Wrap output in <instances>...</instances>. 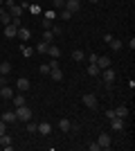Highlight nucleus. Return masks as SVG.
<instances>
[{
    "label": "nucleus",
    "mask_w": 135,
    "mask_h": 151,
    "mask_svg": "<svg viewBox=\"0 0 135 151\" xmlns=\"http://www.w3.org/2000/svg\"><path fill=\"white\" fill-rule=\"evenodd\" d=\"M11 101H14V106H23L25 104V93H14Z\"/></svg>",
    "instance_id": "13"
},
{
    "label": "nucleus",
    "mask_w": 135,
    "mask_h": 151,
    "mask_svg": "<svg viewBox=\"0 0 135 151\" xmlns=\"http://www.w3.org/2000/svg\"><path fill=\"white\" fill-rule=\"evenodd\" d=\"M90 2H92V5H97V2H99V0H90Z\"/></svg>",
    "instance_id": "43"
},
{
    "label": "nucleus",
    "mask_w": 135,
    "mask_h": 151,
    "mask_svg": "<svg viewBox=\"0 0 135 151\" xmlns=\"http://www.w3.org/2000/svg\"><path fill=\"white\" fill-rule=\"evenodd\" d=\"M129 47H131V50H135V38H133V36L129 38Z\"/></svg>",
    "instance_id": "39"
},
{
    "label": "nucleus",
    "mask_w": 135,
    "mask_h": 151,
    "mask_svg": "<svg viewBox=\"0 0 135 151\" xmlns=\"http://www.w3.org/2000/svg\"><path fill=\"white\" fill-rule=\"evenodd\" d=\"M20 54H23V57H25V59H29V57H32V54H34V50H32V47H29V45H23V47H20Z\"/></svg>",
    "instance_id": "26"
},
{
    "label": "nucleus",
    "mask_w": 135,
    "mask_h": 151,
    "mask_svg": "<svg viewBox=\"0 0 135 151\" xmlns=\"http://www.w3.org/2000/svg\"><path fill=\"white\" fill-rule=\"evenodd\" d=\"M72 59H74V61H84V59H86V52H81V50H74V52H72Z\"/></svg>",
    "instance_id": "27"
},
{
    "label": "nucleus",
    "mask_w": 135,
    "mask_h": 151,
    "mask_svg": "<svg viewBox=\"0 0 135 151\" xmlns=\"http://www.w3.org/2000/svg\"><path fill=\"white\" fill-rule=\"evenodd\" d=\"M47 54H50L52 59H59V57H61V50H59L54 43H50V47H47Z\"/></svg>",
    "instance_id": "16"
},
{
    "label": "nucleus",
    "mask_w": 135,
    "mask_h": 151,
    "mask_svg": "<svg viewBox=\"0 0 135 151\" xmlns=\"http://www.w3.org/2000/svg\"><path fill=\"white\" fill-rule=\"evenodd\" d=\"M16 36H18V38H23V41H29V38H32V32L27 29V27H23V25H20V27H18V32H16Z\"/></svg>",
    "instance_id": "9"
},
{
    "label": "nucleus",
    "mask_w": 135,
    "mask_h": 151,
    "mask_svg": "<svg viewBox=\"0 0 135 151\" xmlns=\"http://www.w3.org/2000/svg\"><path fill=\"white\" fill-rule=\"evenodd\" d=\"M11 25L14 27H20V18H11Z\"/></svg>",
    "instance_id": "40"
},
{
    "label": "nucleus",
    "mask_w": 135,
    "mask_h": 151,
    "mask_svg": "<svg viewBox=\"0 0 135 151\" xmlns=\"http://www.w3.org/2000/svg\"><path fill=\"white\" fill-rule=\"evenodd\" d=\"M97 145L101 147V149H110V145H113V138H110V133H99V138H97Z\"/></svg>",
    "instance_id": "2"
},
{
    "label": "nucleus",
    "mask_w": 135,
    "mask_h": 151,
    "mask_svg": "<svg viewBox=\"0 0 135 151\" xmlns=\"http://www.w3.org/2000/svg\"><path fill=\"white\" fill-rule=\"evenodd\" d=\"M11 97H14V88H9V86L0 88V99H11Z\"/></svg>",
    "instance_id": "12"
},
{
    "label": "nucleus",
    "mask_w": 135,
    "mask_h": 151,
    "mask_svg": "<svg viewBox=\"0 0 135 151\" xmlns=\"http://www.w3.org/2000/svg\"><path fill=\"white\" fill-rule=\"evenodd\" d=\"M88 149H90V151H99V149H101V147L97 145V142H92V145H88Z\"/></svg>",
    "instance_id": "36"
},
{
    "label": "nucleus",
    "mask_w": 135,
    "mask_h": 151,
    "mask_svg": "<svg viewBox=\"0 0 135 151\" xmlns=\"http://www.w3.org/2000/svg\"><path fill=\"white\" fill-rule=\"evenodd\" d=\"M50 32L54 34V36H61V34H63V29H61L59 25H52V27H50Z\"/></svg>",
    "instance_id": "32"
},
{
    "label": "nucleus",
    "mask_w": 135,
    "mask_h": 151,
    "mask_svg": "<svg viewBox=\"0 0 135 151\" xmlns=\"http://www.w3.org/2000/svg\"><path fill=\"white\" fill-rule=\"evenodd\" d=\"M0 5H5V0H0Z\"/></svg>",
    "instance_id": "44"
},
{
    "label": "nucleus",
    "mask_w": 135,
    "mask_h": 151,
    "mask_svg": "<svg viewBox=\"0 0 135 151\" xmlns=\"http://www.w3.org/2000/svg\"><path fill=\"white\" fill-rule=\"evenodd\" d=\"M72 16H74V14H70L68 9H61V14H59V18H63V20H70Z\"/></svg>",
    "instance_id": "31"
},
{
    "label": "nucleus",
    "mask_w": 135,
    "mask_h": 151,
    "mask_svg": "<svg viewBox=\"0 0 135 151\" xmlns=\"http://www.w3.org/2000/svg\"><path fill=\"white\" fill-rule=\"evenodd\" d=\"M7 145H11V135L2 133V135H0V147H7Z\"/></svg>",
    "instance_id": "28"
},
{
    "label": "nucleus",
    "mask_w": 135,
    "mask_h": 151,
    "mask_svg": "<svg viewBox=\"0 0 135 151\" xmlns=\"http://www.w3.org/2000/svg\"><path fill=\"white\" fill-rule=\"evenodd\" d=\"M113 131H122L124 129V117H113Z\"/></svg>",
    "instance_id": "17"
},
{
    "label": "nucleus",
    "mask_w": 135,
    "mask_h": 151,
    "mask_svg": "<svg viewBox=\"0 0 135 151\" xmlns=\"http://www.w3.org/2000/svg\"><path fill=\"white\" fill-rule=\"evenodd\" d=\"M97 65H99V70L110 68V59L108 57H97Z\"/></svg>",
    "instance_id": "14"
},
{
    "label": "nucleus",
    "mask_w": 135,
    "mask_h": 151,
    "mask_svg": "<svg viewBox=\"0 0 135 151\" xmlns=\"http://www.w3.org/2000/svg\"><path fill=\"white\" fill-rule=\"evenodd\" d=\"M54 18H56V12H54V9L45 12V16H43V27L45 29H50V27L54 25Z\"/></svg>",
    "instance_id": "3"
},
{
    "label": "nucleus",
    "mask_w": 135,
    "mask_h": 151,
    "mask_svg": "<svg viewBox=\"0 0 135 151\" xmlns=\"http://www.w3.org/2000/svg\"><path fill=\"white\" fill-rule=\"evenodd\" d=\"M108 45H110V50H113V52H119L124 43L119 41V38H110V43H108Z\"/></svg>",
    "instance_id": "20"
},
{
    "label": "nucleus",
    "mask_w": 135,
    "mask_h": 151,
    "mask_svg": "<svg viewBox=\"0 0 135 151\" xmlns=\"http://www.w3.org/2000/svg\"><path fill=\"white\" fill-rule=\"evenodd\" d=\"M0 120L5 122V124H16V122H18V117H16V111H5Z\"/></svg>",
    "instance_id": "4"
},
{
    "label": "nucleus",
    "mask_w": 135,
    "mask_h": 151,
    "mask_svg": "<svg viewBox=\"0 0 135 151\" xmlns=\"http://www.w3.org/2000/svg\"><path fill=\"white\" fill-rule=\"evenodd\" d=\"M115 115H117V117H126V115H129V106H117Z\"/></svg>",
    "instance_id": "23"
},
{
    "label": "nucleus",
    "mask_w": 135,
    "mask_h": 151,
    "mask_svg": "<svg viewBox=\"0 0 135 151\" xmlns=\"http://www.w3.org/2000/svg\"><path fill=\"white\" fill-rule=\"evenodd\" d=\"M7 12L11 14V18H20V16H23V12H25V9H23V7H20V5H14V7H9Z\"/></svg>",
    "instance_id": "10"
},
{
    "label": "nucleus",
    "mask_w": 135,
    "mask_h": 151,
    "mask_svg": "<svg viewBox=\"0 0 135 151\" xmlns=\"http://www.w3.org/2000/svg\"><path fill=\"white\" fill-rule=\"evenodd\" d=\"M106 117H108V120H113V117H117V115H115V108H110V111H106Z\"/></svg>",
    "instance_id": "35"
},
{
    "label": "nucleus",
    "mask_w": 135,
    "mask_h": 151,
    "mask_svg": "<svg viewBox=\"0 0 135 151\" xmlns=\"http://www.w3.org/2000/svg\"><path fill=\"white\" fill-rule=\"evenodd\" d=\"M2 86H7V81H5V75H0V88Z\"/></svg>",
    "instance_id": "42"
},
{
    "label": "nucleus",
    "mask_w": 135,
    "mask_h": 151,
    "mask_svg": "<svg viewBox=\"0 0 135 151\" xmlns=\"http://www.w3.org/2000/svg\"><path fill=\"white\" fill-rule=\"evenodd\" d=\"M16 88H18L20 93H25V90H29V79H25V77H20L18 81H16Z\"/></svg>",
    "instance_id": "11"
},
{
    "label": "nucleus",
    "mask_w": 135,
    "mask_h": 151,
    "mask_svg": "<svg viewBox=\"0 0 135 151\" xmlns=\"http://www.w3.org/2000/svg\"><path fill=\"white\" fill-rule=\"evenodd\" d=\"M101 77H104V83H106V86H110V83L115 81V72H113V68L101 70Z\"/></svg>",
    "instance_id": "5"
},
{
    "label": "nucleus",
    "mask_w": 135,
    "mask_h": 151,
    "mask_svg": "<svg viewBox=\"0 0 135 151\" xmlns=\"http://www.w3.org/2000/svg\"><path fill=\"white\" fill-rule=\"evenodd\" d=\"M16 32H18V27H14L11 23H9V25H5V36H7V38H14V36H16Z\"/></svg>",
    "instance_id": "18"
},
{
    "label": "nucleus",
    "mask_w": 135,
    "mask_h": 151,
    "mask_svg": "<svg viewBox=\"0 0 135 151\" xmlns=\"http://www.w3.org/2000/svg\"><path fill=\"white\" fill-rule=\"evenodd\" d=\"M52 7H54V12L56 9H65V0H52Z\"/></svg>",
    "instance_id": "30"
},
{
    "label": "nucleus",
    "mask_w": 135,
    "mask_h": 151,
    "mask_svg": "<svg viewBox=\"0 0 135 151\" xmlns=\"http://www.w3.org/2000/svg\"><path fill=\"white\" fill-rule=\"evenodd\" d=\"M84 106L86 108H97V97L95 95H84Z\"/></svg>",
    "instance_id": "8"
},
{
    "label": "nucleus",
    "mask_w": 135,
    "mask_h": 151,
    "mask_svg": "<svg viewBox=\"0 0 135 151\" xmlns=\"http://www.w3.org/2000/svg\"><path fill=\"white\" fill-rule=\"evenodd\" d=\"M65 9L70 14H77L79 9H81V2H79V0H65Z\"/></svg>",
    "instance_id": "6"
},
{
    "label": "nucleus",
    "mask_w": 135,
    "mask_h": 151,
    "mask_svg": "<svg viewBox=\"0 0 135 151\" xmlns=\"http://www.w3.org/2000/svg\"><path fill=\"white\" fill-rule=\"evenodd\" d=\"M50 75H52V79H54V81H61V79H63V72H61L59 68H52Z\"/></svg>",
    "instance_id": "21"
},
{
    "label": "nucleus",
    "mask_w": 135,
    "mask_h": 151,
    "mask_svg": "<svg viewBox=\"0 0 135 151\" xmlns=\"http://www.w3.org/2000/svg\"><path fill=\"white\" fill-rule=\"evenodd\" d=\"M14 5H16V0H5V7H7V9H9V7H14Z\"/></svg>",
    "instance_id": "38"
},
{
    "label": "nucleus",
    "mask_w": 135,
    "mask_h": 151,
    "mask_svg": "<svg viewBox=\"0 0 135 151\" xmlns=\"http://www.w3.org/2000/svg\"><path fill=\"white\" fill-rule=\"evenodd\" d=\"M47 47H50V43H45V41H41V43L36 45V52H39V54H47Z\"/></svg>",
    "instance_id": "25"
},
{
    "label": "nucleus",
    "mask_w": 135,
    "mask_h": 151,
    "mask_svg": "<svg viewBox=\"0 0 135 151\" xmlns=\"http://www.w3.org/2000/svg\"><path fill=\"white\" fill-rule=\"evenodd\" d=\"M29 12H32V14H41V7L34 2V5H29Z\"/></svg>",
    "instance_id": "34"
},
{
    "label": "nucleus",
    "mask_w": 135,
    "mask_h": 151,
    "mask_svg": "<svg viewBox=\"0 0 135 151\" xmlns=\"http://www.w3.org/2000/svg\"><path fill=\"white\" fill-rule=\"evenodd\" d=\"M36 133H41V135H50V133H52V124H50V122H41V124L36 126Z\"/></svg>",
    "instance_id": "7"
},
{
    "label": "nucleus",
    "mask_w": 135,
    "mask_h": 151,
    "mask_svg": "<svg viewBox=\"0 0 135 151\" xmlns=\"http://www.w3.org/2000/svg\"><path fill=\"white\" fill-rule=\"evenodd\" d=\"M5 129H7V126H5V122L0 120V135H2V133H5Z\"/></svg>",
    "instance_id": "41"
},
{
    "label": "nucleus",
    "mask_w": 135,
    "mask_h": 151,
    "mask_svg": "<svg viewBox=\"0 0 135 151\" xmlns=\"http://www.w3.org/2000/svg\"><path fill=\"white\" fill-rule=\"evenodd\" d=\"M86 72H88L90 77H99V75H101V70H99V65H97V63H90Z\"/></svg>",
    "instance_id": "15"
},
{
    "label": "nucleus",
    "mask_w": 135,
    "mask_h": 151,
    "mask_svg": "<svg viewBox=\"0 0 135 151\" xmlns=\"http://www.w3.org/2000/svg\"><path fill=\"white\" fill-rule=\"evenodd\" d=\"M70 120H65V117H63V120H59V129H61V131H65V133H68V131H70Z\"/></svg>",
    "instance_id": "24"
},
{
    "label": "nucleus",
    "mask_w": 135,
    "mask_h": 151,
    "mask_svg": "<svg viewBox=\"0 0 135 151\" xmlns=\"http://www.w3.org/2000/svg\"><path fill=\"white\" fill-rule=\"evenodd\" d=\"M41 41H45V43H52V41H54V34H52L50 29H45L43 34H41Z\"/></svg>",
    "instance_id": "22"
},
{
    "label": "nucleus",
    "mask_w": 135,
    "mask_h": 151,
    "mask_svg": "<svg viewBox=\"0 0 135 151\" xmlns=\"http://www.w3.org/2000/svg\"><path fill=\"white\" fill-rule=\"evenodd\" d=\"M97 57L99 54H88V63H97Z\"/></svg>",
    "instance_id": "37"
},
{
    "label": "nucleus",
    "mask_w": 135,
    "mask_h": 151,
    "mask_svg": "<svg viewBox=\"0 0 135 151\" xmlns=\"http://www.w3.org/2000/svg\"><path fill=\"white\" fill-rule=\"evenodd\" d=\"M16 117H18V122H29L32 120V108H27L25 104L16 106Z\"/></svg>",
    "instance_id": "1"
},
{
    "label": "nucleus",
    "mask_w": 135,
    "mask_h": 151,
    "mask_svg": "<svg viewBox=\"0 0 135 151\" xmlns=\"http://www.w3.org/2000/svg\"><path fill=\"white\" fill-rule=\"evenodd\" d=\"M39 72H41V75H50V65H47V63H43V65L39 68Z\"/></svg>",
    "instance_id": "33"
},
{
    "label": "nucleus",
    "mask_w": 135,
    "mask_h": 151,
    "mask_svg": "<svg viewBox=\"0 0 135 151\" xmlns=\"http://www.w3.org/2000/svg\"><path fill=\"white\" fill-rule=\"evenodd\" d=\"M36 126H39V124H36V122H32V120H29V122H25L27 133H36Z\"/></svg>",
    "instance_id": "29"
},
{
    "label": "nucleus",
    "mask_w": 135,
    "mask_h": 151,
    "mask_svg": "<svg viewBox=\"0 0 135 151\" xmlns=\"http://www.w3.org/2000/svg\"><path fill=\"white\" fill-rule=\"evenodd\" d=\"M9 72H11V63L9 61H0V75H9Z\"/></svg>",
    "instance_id": "19"
}]
</instances>
